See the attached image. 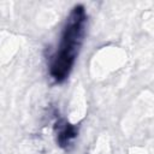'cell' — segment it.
<instances>
[{
  "label": "cell",
  "instance_id": "obj_1",
  "mask_svg": "<svg viewBox=\"0 0 154 154\" xmlns=\"http://www.w3.org/2000/svg\"><path fill=\"white\" fill-rule=\"evenodd\" d=\"M85 17L82 8H75L70 14L64 29L58 51L53 58L51 72L55 79H63L69 75V71L75 61V58L81 47L84 34Z\"/></svg>",
  "mask_w": 154,
  "mask_h": 154
},
{
  "label": "cell",
  "instance_id": "obj_2",
  "mask_svg": "<svg viewBox=\"0 0 154 154\" xmlns=\"http://www.w3.org/2000/svg\"><path fill=\"white\" fill-rule=\"evenodd\" d=\"M88 154H111V144L106 136H99L88 150Z\"/></svg>",
  "mask_w": 154,
  "mask_h": 154
}]
</instances>
